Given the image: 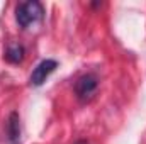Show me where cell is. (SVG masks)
<instances>
[{
	"label": "cell",
	"mask_w": 146,
	"mask_h": 144,
	"mask_svg": "<svg viewBox=\"0 0 146 144\" xmlns=\"http://www.w3.org/2000/svg\"><path fill=\"white\" fill-rule=\"evenodd\" d=\"M44 17V9L37 0L22 2L15 9V20L21 27H29L37 20H42Z\"/></svg>",
	"instance_id": "cell-1"
},
{
	"label": "cell",
	"mask_w": 146,
	"mask_h": 144,
	"mask_svg": "<svg viewBox=\"0 0 146 144\" xmlns=\"http://www.w3.org/2000/svg\"><path fill=\"white\" fill-rule=\"evenodd\" d=\"M97 87H99V80L95 75H83L76 80L75 83V95L80 102H87L94 97V93L97 92Z\"/></svg>",
	"instance_id": "cell-2"
},
{
	"label": "cell",
	"mask_w": 146,
	"mask_h": 144,
	"mask_svg": "<svg viewBox=\"0 0 146 144\" xmlns=\"http://www.w3.org/2000/svg\"><path fill=\"white\" fill-rule=\"evenodd\" d=\"M56 68H58V63H56L54 59H42L36 68L33 70V75H31V85L41 87V85L46 81V78L54 71Z\"/></svg>",
	"instance_id": "cell-3"
},
{
	"label": "cell",
	"mask_w": 146,
	"mask_h": 144,
	"mask_svg": "<svg viewBox=\"0 0 146 144\" xmlns=\"http://www.w3.org/2000/svg\"><path fill=\"white\" fill-rule=\"evenodd\" d=\"M7 139L10 144H19L21 141V122L17 112H12L7 120Z\"/></svg>",
	"instance_id": "cell-4"
},
{
	"label": "cell",
	"mask_w": 146,
	"mask_h": 144,
	"mask_svg": "<svg viewBox=\"0 0 146 144\" xmlns=\"http://www.w3.org/2000/svg\"><path fill=\"white\" fill-rule=\"evenodd\" d=\"M24 56H26V49H24V46H21V44H10V46L5 49V54H3L5 61H9V63H12V65L21 63V61L24 59Z\"/></svg>",
	"instance_id": "cell-5"
}]
</instances>
